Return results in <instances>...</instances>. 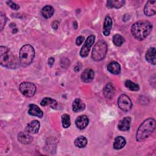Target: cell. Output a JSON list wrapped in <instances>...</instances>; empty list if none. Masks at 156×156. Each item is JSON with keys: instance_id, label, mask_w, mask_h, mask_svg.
<instances>
[{"instance_id": "cell-1", "label": "cell", "mask_w": 156, "mask_h": 156, "mask_svg": "<svg viewBox=\"0 0 156 156\" xmlns=\"http://www.w3.org/2000/svg\"><path fill=\"white\" fill-rule=\"evenodd\" d=\"M152 29V24L147 21H139L133 24L131 32L133 36L138 40H143L151 33Z\"/></svg>"}, {"instance_id": "cell-2", "label": "cell", "mask_w": 156, "mask_h": 156, "mask_svg": "<svg viewBox=\"0 0 156 156\" xmlns=\"http://www.w3.org/2000/svg\"><path fill=\"white\" fill-rule=\"evenodd\" d=\"M155 129V120L149 118L144 120L138 127L136 133V140L143 141L148 138Z\"/></svg>"}, {"instance_id": "cell-3", "label": "cell", "mask_w": 156, "mask_h": 156, "mask_svg": "<svg viewBox=\"0 0 156 156\" xmlns=\"http://www.w3.org/2000/svg\"><path fill=\"white\" fill-rule=\"evenodd\" d=\"M0 64L7 68L13 69L17 66L18 62L16 57L6 46L0 47Z\"/></svg>"}, {"instance_id": "cell-4", "label": "cell", "mask_w": 156, "mask_h": 156, "mask_svg": "<svg viewBox=\"0 0 156 156\" xmlns=\"http://www.w3.org/2000/svg\"><path fill=\"white\" fill-rule=\"evenodd\" d=\"M35 56L34 48L30 44H25L21 47L20 51L19 60L22 66L29 65L33 61Z\"/></svg>"}, {"instance_id": "cell-5", "label": "cell", "mask_w": 156, "mask_h": 156, "mask_svg": "<svg viewBox=\"0 0 156 156\" xmlns=\"http://www.w3.org/2000/svg\"><path fill=\"white\" fill-rule=\"evenodd\" d=\"M107 52V44L104 40L98 41L94 46L91 54L93 60L98 62L104 58Z\"/></svg>"}, {"instance_id": "cell-6", "label": "cell", "mask_w": 156, "mask_h": 156, "mask_svg": "<svg viewBox=\"0 0 156 156\" xmlns=\"http://www.w3.org/2000/svg\"><path fill=\"white\" fill-rule=\"evenodd\" d=\"M20 92L26 97H32L36 92V86L32 82H23L19 86Z\"/></svg>"}, {"instance_id": "cell-7", "label": "cell", "mask_w": 156, "mask_h": 156, "mask_svg": "<svg viewBox=\"0 0 156 156\" xmlns=\"http://www.w3.org/2000/svg\"><path fill=\"white\" fill-rule=\"evenodd\" d=\"M119 107L124 112L129 111L132 107V102L130 98L126 94H121L118 99Z\"/></svg>"}, {"instance_id": "cell-8", "label": "cell", "mask_w": 156, "mask_h": 156, "mask_svg": "<svg viewBox=\"0 0 156 156\" xmlns=\"http://www.w3.org/2000/svg\"><path fill=\"white\" fill-rule=\"evenodd\" d=\"M94 40L95 37L93 35L88 36V38L86 39L83 45L82 46L80 51V55L82 57H86L88 55L90 48L94 42Z\"/></svg>"}, {"instance_id": "cell-9", "label": "cell", "mask_w": 156, "mask_h": 156, "mask_svg": "<svg viewBox=\"0 0 156 156\" xmlns=\"http://www.w3.org/2000/svg\"><path fill=\"white\" fill-rule=\"evenodd\" d=\"M156 1H148L144 8V13L147 16L154 15L156 13Z\"/></svg>"}, {"instance_id": "cell-10", "label": "cell", "mask_w": 156, "mask_h": 156, "mask_svg": "<svg viewBox=\"0 0 156 156\" xmlns=\"http://www.w3.org/2000/svg\"><path fill=\"white\" fill-rule=\"evenodd\" d=\"M88 123L89 119L87 116L86 115H80L78 116L75 121L76 127L81 130L85 129L88 126Z\"/></svg>"}, {"instance_id": "cell-11", "label": "cell", "mask_w": 156, "mask_h": 156, "mask_svg": "<svg viewBox=\"0 0 156 156\" xmlns=\"http://www.w3.org/2000/svg\"><path fill=\"white\" fill-rule=\"evenodd\" d=\"M94 73L93 69L88 68L85 69L81 74V80L85 83H89L93 80Z\"/></svg>"}, {"instance_id": "cell-12", "label": "cell", "mask_w": 156, "mask_h": 156, "mask_svg": "<svg viewBox=\"0 0 156 156\" xmlns=\"http://www.w3.org/2000/svg\"><path fill=\"white\" fill-rule=\"evenodd\" d=\"M115 87L111 82L107 83L103 89L104 95L107 99L112 98L115 95Z\"/></svg>"}, {"instance_id": "cell-13", "label": "cell", "mask_w": 156, "mask_h": 156, "mask_svg": "<svg viewBox=\"0 0 156 156\" xmlns=\"http://www.w3.org/2000/svg\"><path fill=\"white\" fill-rule=\"evenodd\" d=\"M40 122L37 120L32 121L27 124L26 128V131L31 134L37 133L40 129Z\"/></svg>"}, {"instance_id": "cell-14", "label": "cell", "mask_w": 156, "mask_h": 156, "mask_svg": "<svg viewBox=\"0 0 156 156\" xmlns=\"http://www.w3.org/2000/svg\"><path fill=\"white\" fill-rule=\"evenodd\" d=\"M28 113L32 116H37L40 118H42L43 116V111L38 107V105L33 104L29 105V109L28 110Z\"/></svg>"}, {"instance_id": "cell-15", "label": "cell", "mask_w": 156, "mask_h": 156, "mask_svg": "<svg viewBox=\"0 0 156 156\" xmlns=\"http://www.w3.org/2000/svg\"><path fill=\"white\" fill-rule=\"evenodd\" d=\"M131 122V118L127 116L124 118L122 119L119 121L118 127L121 131H127L130 129Z\"/></svg>"}, {"instance_id": "cell-16", "label": "cell", "mask_w": 156, "mask_h": 156, "mask_svg": "<svg viewBox=\"0 0 156 156\" xmlns=\"http://www.w3.org/2000/svg\"><path fill=\"white\" fill-rule=\"evenodd\" d=\"M155 54H156L155 48L154 47L150 48L149 49H148V50L146 52V55H145L146 60L149 63L152 65H155V62H156Z\"/></svg>"}, {"instance_id": "cell-17", "label": "cell", "mask_w": 156, "mask_h": 156, "mask_svg": "<svg viewBox=\"0 0 156 156\" xmlns=\"http://www.w3.org/2000/svg\"><path fill=\"white\" fill-rule=\"evenodd\" d=\"M112 20L109 16H107L105 18L104 25H103V34L105 36H108L111 31L112 27Z\"/></svg>"}, {"instance_id": "cell-18", "label": "cell", "mask_w": 156, "mask_h": 156, "mask_svg": "<svg viewBox=\"0 0 156 156\" xmlns=\"http://www.w3.org/2000/svg\"><path fill=\"white\" fill-rule=\"evenodd\" d=\"M18 141L21 143L22 144H27L30 143L32 140V138L29 135V133L27 132H21L18 135Z\"/></svg>"}, {"instance_id": "cell-19", "label": "cell", "mask_w": 156, "mask_h": 156, "mask_svg": "<svg viewBox=\"0 0 156 156\" xmlns=\"http://www.w3.org/2000/svg\"><path fill=\"white\" fill-rule=\"evenodd\" d=\"M107 69L113 74H118L121 72V66L116 62H111L107 65Z\"/></svg>"}, {"instance_id": "cell-20", "label": "cell", "mask_w": 156, "mask_h": 156, "mask_svg": "<svg viewBox=\"0 0 156 156\" xmlns=\"http://www.w3.org/2000/svg\"><path fill=\"white\" fill-rule=\"evenodd\" d=\"M73 110L74 112H79L83 111L85 108V104L82 101L81 99L77 98L76 99L73 103Z\"/></svg>"}, {"instance_id": "cell-21", "label": "cell", "mask_w": 156, "mask_h": 156, "mask_svg": "<svg viewBox=\"0 0 156 156\" xmlns=\"http://www.w3.org/2000/svg\"><path fill=\"white\" fill-rule=\"evenodd\" d=\"M125 4V1L124 0H109L107 1L106 3V6L109 8H116L119 9L122 7Z\"/></svg>"}, {"instance_id": "cell-22", "label": "cell", "mask_w": 156, "mask_h": 156, "mask_svg": "<svg viewBox=\"0 0 156 156\" xmlns=\"http://www.w3.org/2000/svg\"><path fill=\"white\" fill-rule=\"evenodd\" d=\"M126 141L125 138L121 136H118L115 138L113 143V148L116 150H119L124 147L126 145Z\"/></svg>"}, {"instance_id": "cell-23", "label": "cell", "mask_w": 156, "mask_h": 156, "mask_svg": "<svg viewBox=\"0 0 156 156\" xmlns=\"http://www.w3.org/2000/svg\"><path fill=\"white\" fill-rule=\"evenodd\" d=\"M40 104L41 106L49 105L52 108H56L58 105V104L55 100L49 97H46L43 99L40 102Z\"/></svg>"}, {"instance_id": "cell-24", "label": "cell", "mask_w": 156, "mask_h": 156, "mask_svg": "<svg viewBox=\"0 0 156 156\" xmlns=\"http://www.w3.org/2000/svg\"><path fill=\"white\" fill-rule=\"evenodd\" d=\"M41 13L44 18H49L54 15V9L51 5H46L42 8Z\"/></svg>"}, {"instance_id": "cell-25", "label": "cell", "mask_w": 156, "mask_h": 156, "mask_svg": "<svg viewBox=\"0 0 156 156\" xmlns=\"http://www.w3.org/2000/svg\"><path fill=\"white\" fill-rule=\"evenodd\" d=\"M87 144V140L83 136H80L74 140V144L76 147L79 148L84 147Z\"/></svg>"}, {"instance_id": "cell-26", "label": "cell", "mask_w": 156, "mask_h": 156, "mask_svg": "<svg viewBox=\"0 0 156 156\" xmlns=\"http://www.w3.org/2000/svg\"><path fill=\"white\" fill-rule=\"evenodd\" d=\"M113 43L115 46H121L124 42V38L119 34H115L113 37Z\"/></svg>"}, {"instance_id": "cell-27", "label": "cell", "mask_w": 156, "mask_h": 156, "mask_svg": "<svg viewBox=\"0 0 156 156\" xmlns=\"http://www.w3.org/2000/svg\"><path fill=\"white\" fill-rule=\"evenodd\" d=\"M125 86L130 90L131 91H136L139 90L140 87L139 85L133 82H132L130 80H127L125 82Z\"/></svg>"}, {"instance_id": "cell-28", "label": "cell", "mask_w": 156, "mask_h": 156, "mask_svg": "<svg viewBox=\"0 0 156 156\" xmlns=\"http://www.w3.org/2000/svg\"><path fill=\"white\" fill-rule=\"evenodd\" d=\"M62 126L64 128H68L71 125V120L69 115L68 114H63L62 116Z\"/></svg>"}, {"instance_id": "cell-29", "label": "cell", "mask_w": 156, "mask_h": 156, "mask_svg": "<svg viewBox=\"0 0 156 156\" xmlns=\"http://www.w3.org/2000/svg\"><path fill=\"white\" fill-rule=\"evenodd\" d=\"M7 22V18L6 16L4 14H2V13H1V15H0V27H1V30H2L4 27V26L5 25Z\"/></svg>"}, {"instance_id": "cell-30", "label": "cell", "mask_w": 156, "mask_h": 156, "mask_svg": "<svg viewBox=\"0 0 156 156\" xmlns=\"http://www.w3.org/2000/svg\"><path fill=\"white\" fill-rule=\"evenodd\" d=\"M6 3H7V4L10 8H12V9H13V10H18V9H20V6H19L17 4L15 3L14 2L12 1H8L6 2Z\"/></svg>"}, {"instance_id": "cell-31", "label": "cell", "mask_w": 156, "mask_h": 156, "mask_svg": "<svg viewBox=\"0 0 156 156\" xmlns=\"http://www.w3.org/2000/svg\"><path fill=\"white\" fill-rule=\"evenodd\" d=\"M83 40H84V37H83V36H79V37L77 38L76 40V45L80 46V45L82 43V42L83 41Z\"/></svg>"}, {"instance_id": "cell-32", "label": "cell", "mask_w": 156, "mask_h": 156, "mask_svg": "<svg viewBox=\"0 0 156 156\" xmlns=\"http://www.w3.org/2000/svg\"><path fill=\"white\" fill-rule=\"evenodd\" d=\"M58 27V23L57 21H54L52 23V27L54 29H57Z\"/></svg>"}, {"instance_id": "cell-33", "label": "cell", "mask_w": 156, "mask_h": 156, "mask_svg": "<svg viewBox=\"0 0 156 156\" xmlns=\"http://www.w3.org/2000/svg\"><path fill=\"white\" fill-rule=\"evenodd\" d=\"M48 65H50V66H52L54 63V58L53 57H50L49 59H48Z\"/></svg>"}]
</instances>
